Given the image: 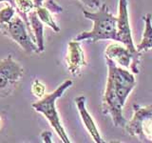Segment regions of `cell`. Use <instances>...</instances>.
<instances>
[{"mask_svg": "<svg viewBox=\"0 0 152 143\" xmlns=\"http://www.w3.org/2000/svg\"><path fill=\"white\" fill-rule=\"evenodd\" d=\"M106 62L107 80L103 97L102 112L104 114L110 116L115 127L125 128L127 121L123 116V108L135 87L136 79L134 74L117 66L111 59L106 57Z\"/></svg>", "mask_w": 152, "mask_h": 143, "instance_id": "obj_1", "label": "cell"}, {"mask_svg": "<svg viewBox=\"0 0 152 143\" xmlns=\"http://www.w3.org/2000/svg\"><path fill=\"white\" fill-rule=\"evenodd\" d=\"M84 16L93 22L88 32H82L74 38L77 41L95 43L101 40H117V17L109 13L107 4H102L96 12L83 10Z\"/></svg>", "mask_w": 152, "mask_h": 143, "instance_id": "obj_2", "label": "cell"}, {"mask_svg": "<svg viewBox=\"0 0 152 143\" xmlns=\"http://www.w3.org/2000/svg\"><path fill=\"white\" fill-rule=\"evenodd\" d=\"M72 83H73L72 80L70 79L64 81L52 93L45 94L42 98H40V100H38L37 102L31 105V107L36 112L44 114L45 117L48 119V121L51 125V127L54 129V131L60 137V139L64 143H70V140L69 136H66V133L61 123L55 104H56V100L60 98L66 91L72 86Z\"/></svg>", "mask_w": 152, "mask_h": 143, "instance_id": "obj_3", "label": "cell"}, {"mask_svg": "<svg viewBox=\"0 0 152 143\" xmlns=\"http://www.w3.org/2000/svg\"><path fill=\"white\" fill-rule=\"evenodd\" d=\"M132 118L126 124L125 129L131 136H137L141 141L152 142V105H133Z\"/></svg>", "mask_w": 152, "mask_h": 143, "instance_id": "obj_4", "label": "cell"}, {"mask_svg": "<svg viewBox=\"0 0 152 143\" xmlns=\"http://www.w3.org/2000/svg\"><path fill=\"white\" fill-rule=\"evenodd\" d=\"M0 32L3 35L17 43L28 54H32V52L38 54L34 39L28 33L25 22L18 14L14 15V17L7 24L0 23Z\"/></svg>", "mask_w": 152, "mask_h": 143, "instance_id": "obj_5", "label": "cell"}, {"mask_svg": "<svg viewBox=\"0 0 152 143\" xmlns=\"http://www.w3.org/2000/svg\"><path fill=\"white\" fill-rule=\"evenodd\" d=\"M104 55L111 59L117 66L125 69H130L134 74H139V65L141 63V52H132L120 42L110 43L104 50Z\"/></svg>", "mask_w": 152, "mask_h": 143, "instance_id": "obj_6", "label": "cell"}, {"mask_svg": "<svg viewBox=\"0 0 152 143\" xmlns=\"http://www.w3.org/2000/svg\"><path fill=\"white\" fill-rule=\"evenodd\" d=\"M118 16H117V42L122 43L132 52H139L133 43L132 32L129 24L127 10V0H118Z\"/></svg>", "mask_w": 152, "mask_h": 143, "instance_id": "obj_7", "label": "cell"}, {"mask_svg": "<svg viewBox=\"0 0 152 143\" xmlns=\"http://www.w3.org/2000/svg\"><path fill=\"white\" fill-rule=\"evenodd\" d=\"M66 62L69 72L73 75H77L81 69L87 65L85 59V54L80 44V41L71 40L68 44V54L66 56Z\"/></svg>", "mask_w": 152, "mask_h": 143, "instance_id": "obj_8", "label": "cell"}, {"mask_svg": "<svg viewBox=\"0 0 152 143\" xmlns=\"http://www.w3.org/2000/svg\"><path fill=\"white\" fill-rule=\"evenodd\" d=\"M74 101H75L76 107H77V110L79 112L80 117L82 119V121L84 123L86 129H87V131L89 133V135L91 136L94 142L104 143V141L102 138L101 135H100L96 124H95L93 118L91 117V116H90V114L88 113L87 108H86V97L84 95H80V97H75Z\"/></svg>", "mask_w": 152, "mask_h": 143, "instance_id": "obj_9", "label": "cell"}, {"mask_svg": "<svg viewBox=\"0 0 152 143\" xmlns=\"http://www.w3.org/2000/svg\"><path fill=\"white\" fill-rule=\"evenodd\" d=\"M28 21H30L32 35L34 36L35 43L37 46L38 54L43 52L45 51V44H44V23H43L37 13L35 12V9L33 11L30 12L28 14Z\"/></svg>", "mask_w": 152, "mask_h": 143, "instance_id": "obj_10", "label": "cell"}, {"mask_svg": "<svg viewBox=\"0 0 152 143\" xmlns=\"http://www.w3.org/2000/svg\"><path fill=\"white\" fill-rule=\"evenodd\" d=\"M145 21V30L142 33V38L140 44L136 46V50L142 52L152 49V15L151 13H147L142 17Z\"/></svg>", "mask_w": 152, "mask_h": 143, "instance_id": "obj_11", "label": "cell"}, {"mask_svg": "<svg viewBox=\"0 0 152 143\" xmlns=\"http://www.w3.org/2000/svg\"><path fill=\"white\" fill-rule=\"evenodd\" d=\"M35 12L40 20L44 23V25L50 27L51 30H53L55 32H60L59 26L57 25L56 22L53 20V17L51 16V13L47 8H45L44 6H39L35 8Z\"/></svg>", "mask_w": 152, "mask_h": 143, "instance_id": "obj_12", "label": "cell"}, {"mask_svg": "<svg viewBox=\"0 0 152 143\" xmlns=\"http://www.w3.org/2000/svg\"><path fill=\"white\" fill-rule=\"evenodd\" d=\"M17 83L12 81L7 74L0 71V97H6L11 94Z\"/></svg>", "mask_w": 152, "mask_h": 143, "instance_id": "obj_13", "label": "cell"}, {"mask_svg": "<svg viewBox=\"0 0 152 143\" xmlns=\"http://www.w3.org/2000/svg\"><path fill=\"white\" fill-rule=\"evenodd\" d=\"M16 14L15 9L11 4H7L2 10H0V23L7 24L14 17Z\"/></svg>", "mask_w": 152, "mask_h": 143, "instance_id": "obj_14", "label": "cell"}, {"mask_svg": "<svg viewBox=\"0 0 152 143\" xmlns=\"http://www.w3.org/2000/svg\"><path fill=\"white\" fill-rule=\"evenodd\" d=\"M31 92H32L33 95H35L36 97L42 98L45 95L46 87L40 80L35 79L34 81H33L32 85H31Z\"/></svg>", "mask_w": 152, "mask_h": 143, "instance_id": "obj_15", "label": "cell"}, {"mask_svg": "<svg viewBox=\"0 0 152 143\" xmlns=\"http://www.w3.org/2000/svg\"><path fill=\"white\" fill-rule=\"evenodd\" d=\"M42 6L47 8L52 13H60L63 12V8L59 6L54 0H44Z\"/></svg>", "mask_w": 152, "mask_h": 143, "instance_id": "obj_16", "label": "cell"}, {"mask_svg": "<svg viewBox=\"0 0 152 143\" xmlns=\"http://www.w3.org/2000/svg\"><path fill=\"white\" fill-rule=\"evenodd\" d=\"M80 1L90 9H98L101 6V1L100 0H80Z\"/></svg>", "mask_w": 152, "mask_h": 143, "instance_id": "obj_17", "label": "cell"}, {"mask_svg": "<svg viewBox=\"0 0 152 143\" xmlns=\"http://www.w3.org/2000/svg\"><path fill=\"white\" fill-rule=\"evenodd\" d=\"M51 133L50 132H43L41 133V138L43 139V141H44L45 143H51Z\"/></svg>", "mask_w": 152, "mask_h": 143, "instance_id": "obj_18", "label": "cell"}, {"mask_svg": "<svg viewBox=\"0 0 152 143\" xmlns=\"http://www.w3.org/2000/svg\"><path fill=\"white\" fill-rule=\"evenodd\" d=\"M33 4H34L35 8L39 7V6H42L43 5V2H44V0H32Z\"/></svg>", "mask_w": 152, "mask_h": 143, "instance_id": "obj_19", "label": "cell"}, {"mask_svg": "<svg viewBox=\"0 0 152 143\" xmlns=\"http://www.w3.org/2000/svg\"><path fill=\"white\" fill-rule=\"evenodd\" d=\"M1 124H2V122H1V118H0V128H1Z\"/></svg>", "mask_w": 152, "mask_h": 143, "instance_id": "obj_20", "label": "cell"}]
</instances>
